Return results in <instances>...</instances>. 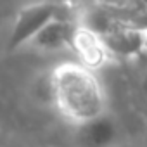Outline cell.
Returning <instances> with one entry per match:
<instances>
[{"instance_id": "1", "label": "cell", "mask_w": 147, "mask_h": 147, "mask_svg": "<svg viewBox=\"0 0 147 147\" xmlns=\"http://www.w3.org/2000/svg\"><path fill=\"white\" fill-rule=\"evenodd\" d=\"M52 102L75 125H82L106 113V92L95 71L67 61L50 73Z\"/></svg>"}, {"instance_id": "2", "label": "cell", "mask_w": 147, "mask_h": 147, "mask_svg": "<svg viewBox=\"0 0 147 147\" xmlns=\"http://www.w3.org/2000/svg\"><path fill=\"white\" fill-rule=\"evenodd\" d=\"M59 16H62L61 7L52 2H38L23 7L12 23V30L7 38V50L14 52L21 47L30 45L31 40Z\"/></svg>"}, {"instance_id": "3", "label": "cell", "mask_w": 147, "mask_h": 147, "mask_svg": "<svg viewBox=\"0 0 147 147\" xmlns=\"http://www.w3.org/2000/svg\"><path fill=\"white\" fill-rule=\"evenodd\" d=\"M100 38L114 59H140L147 54V31L144 26L121 21L114 30Z\"/></svg>"}, {"instance_id": "4", "label": "cell", "mask_w": 147, "mask_h": 147, "mask_svg": "<svg viewBox=\"0 0 147 147\" xmlns=\"http://www.w3.org/2000/svg\"><path fill=\"white\" fill-rule=\"evenodd\" d=\"M71 49L75 50V54L78 55V61L82 66L95 71L100 69L104 66H107L114 57L111 55V52L107 50L104 40L90 31L85 26H80L76 23L75 33H73V42H71Z\"/></svg>"}, {"instance_id": "5", "label": "cell", "mask_w": 147, "mask_h": 147, "mask_svg": "<svg viewBox=\"0 0 147 147\" xmlns=\"http://www.w3.org/2000/svg\"><path fill=\"white\" fill-rule=\"evenodd\" d=\"M119 123L107 111L90 121L76 125L75 138L80 147H114L119 140Z\"/></svg>"}, {"instance_id": "6", "label": "cell", "mask_w": 147, "mask_h": 147, "mask_svg": "<svg viewBox=\"0 0 147 147\" xmlns=\"http://www.w3.org/2000/svg\"><path fill=\"white\" fill-rule=\"evenodd\" d=\"M76 24H73L69 19L59 16L54 21H50L30 43V47L40 50V52H61L67 47H71L73 33Z\"/></svg>"}, {"instance_id": "7", "label": "cell", "mask_w": 147, "mask_h": 147, "mask_svg": "<svg viewBox=\"0 0 147 147\" xmlns=\"http://www.w3.org/2000/svg\"><path fill=\"white\" fill-rule=\"evenodd\" d=\"M137 85H138V92H140L142 99L147 102V64H144V67H140Z\"/></svg>"}, {"instance_id": "8", "label": "cell", "mask_w": 147, "mask_h": 147, "mask_svg": "<svg viewBox=\"0 0 147 147\" xmlns=\"http://www.w3.org/2000/svg\"><path fill=\"white\" fill-rule=\"evenodd\" d=\"M145 18H147V5H145ZM144 28H145V31H147V23L144 24Z\"/></svg>"}]
</instances>
